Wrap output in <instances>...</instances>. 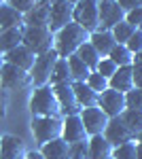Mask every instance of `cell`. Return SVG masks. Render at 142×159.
I'll use <instances>...</instances> for the list:
<instances>
[{
  "instance_id": "23",
  "label": "cell",
  "mask_w": 142,
  "mask_h": 159,
  "mask_svg": "<svg viewBox=\"0 0 142 159\" xmlns=\"http://www.w3.org/2000/svg\"><path fill=\"white\" fill-rule=\"evenodd\" d=\"M72 89H74V96H76V102L81 108H91V106H98V100H100V93H95L87 83H72Z\"/></svg>"
},
{
  "instance_id": "32",
  "label": "cell",
  "mask_w": 142,
  "mask_h": 159,
  "mask_svg": "<svg viewBox=\"0 0 142 159\" xmlns=\"http://www.w3.org/2000/svg\"><path fill=\"white\" fill-rule=\"evenodd\" d=\"M85 83L91 87L95 93H102V91H106V89H108V79H106V76H102L98 70H94V72L89 74V79H87Z\"/></svg>"
},
{
  "instance_id": "37",
  "label": "cell",
  "mask_w": 142,
  "mask_h": 159,
  "mask_svg": "<svg viewBox=\"0 0 142 159\" xmlns=\"http://www.w3.org/2000/svg\"><path fill=\"white\" fill-rule=\"evenodd\" d=\"M125 21L131 24L134 28H140L142 30V7L134 9V11H130V13H125Z\"/></svg>"
},
{
  "instance_id": "43",
  "label": "cell",
  "mask_w": 142,
  "mask_h": 159,
  "mask_svg": "<svg viewBox=\"0 0 142 159\" xmlns=\"http://www.w3.org/2000/svg\"><path fill=\"white\" fill-rule=\"evenodd\" d=\"M136 159H142V142H138L136 147Z\"/></svg>"
},
{
  "instance_id": "24",
  "label": "cell",
  "mask_w": 142,
  "mask_h": 159,
  "mask_svg": "<svg viewBox=\"0 0 142 159\" xmlns=\"http://www.w3.org/2000/svg\"><path fill=\"white\" fill-rule=\"evenodd\" d=\"M17 25H24V15L13 9L11 4L4 0L0 4V30H7V28H17Z\"/></svg>"
},
{
  "instance_id": "15",
  "label": "cell",
  "mask_w": 142,
  "mask_h": 159,
  "mask_svg": "<svg viewBox=\"0 0 142 159\" xmlns=\"http://www.w3.org/2000/svg\"><path fill=\"white\" fill-rule=\"evenodd\" d=\"M28 151H25V142L17 136H2L0 142V159H25Z\"/></svg>"
},
{
  "instance_id": "38",
  "label": "cell",
  "mask_w": 142,
  "mask_h": 159,
  "mask_svg": "<svg viewBox=\"0 0 142 159\" xmlns=\"http://www.w3.org/2000/svg\"><path fill=\"white\" fill-rule=\"evenodd\" d=\"M70 159H87V142L70 144Z\"/></svg>"
},
{
  "instance_id": "6",
  "label": "cell",
  "mask_w": 142,
  "mask_h": 159,
  "mask_svg": "<svg viewBox=\"0 0 142 159\" xmlns=\"http://www.w3.org/2000/svg\"><path fill=\"white\" fill-rule=\"evenodd\" d=\"M57 60H59V55H57V51H55V49L36 55L34 66H32V70H30V74H32V85H34V87L49 85L51 74H53V68H55Z\"/></svg>"
},
{
  "instance_id": "44",
  "label": "cell",
  "mask_w": 142,
  "mask_h": 159,
  "mask_svg": "<svg viewBox=\"0 0 142 159\" xmlns=\"http://www.w3.org/2000/svg\"><path fill=\"white\" fill-rule=\"evenodd\" d=\"M134 61H142V51H140V53H136V55H134Z\"/></svg>"
},
{
  "instance_id": "29",
  "label": "cell",
  "mask_w": 142,
  "mask_h": 159,
  "mask_svg": "<svg viewBox=\"0 0 142 159\" xmlns=\"http://www.w3.org/2000/svg\"><path fill=\"white\" fill-rule=\"evenodd\" d=\"M108 57L115 61L119 68H121V66H131V64H134V53H131L125 45H117L115 49L110 51V55H108Z\"/></svg>"
},
{
  "instance_id": "22",
  "label": "cell",
  "mask_w": 142,
  "mask_h": 159,
  "mask_svg": "<svg viewBox=\"0 0 142 159\" xmlns=\"http://www.w3.org/2000/svg\"><path fill=\"white\" fill-rule=\"evenodd\" d=\"M40 153L45 159H70V144L64 138H55L51 142L40 144Z\"/></svg>"
},
{
  "instance_id": "12",
  "label": "cell",
  "mask_w": 142,
  "mask_h": 159,
  "mask_svg": "<svg viewBox=\"0 0 142 159\" xmlns=\"http://www.w3.org/2000/svg\"><path fill=\"white\" fill-rule=\"evenodd\" d=\"M102 136L106 138L112 147H119V144H125V142L136 140V136L130 132V127L123 123L121 117H112V119H108V125H106V129H104V134H102Z\"/></svg>"
},
{
  "instance_id": "8",
  "label": "cell",
  "mask_w": 142,
  "mask_h": 159,
  "mask_svg": "<svg viewBox=\"0 0 142 159\" xmlns=\"http://www.w3.org/2000/svg\"><path fill=\"white\" fill-rule=\"evenodd\" d=\"M74 21V4L68 0H53L51 2V15H49V30L55 34L64 25Z\"/></svg>"
},
{
  "instance_id": "17",
  "label": "cell",
  "mask_w": 142,
  "mask_h": 159,
  "mask_svg": "<svg viewBox=\"0 0 142 159\" xmlns=\"http://www.w3.org/2000/svg\"><path fill=\"white\" fill-rule=\"evenodd\" d=\"M112 151H115V147L102 134L89 136V140H87V159H110Z\"/></svg>"
},
{
  "instance_id": "28",
  "label": "cell",
  "mask_w": 142,
  "mask_h": 159,
  "mask_svg": "<svg viewBox=\"0 0 142 159\" xmlns=\"http://www.w3.org/2000/svg\"><path fill=\"white\" fill-rule=\"evenodd\" d=\"M76 55H79V57L89 66V70H95V68H98V64H100V60H102V55L95 51V47L91 45V43H85L83 47L76 51Z\"/></svg>"
},
{
  "instance_id": "47",
  "label": "cell",
  "mask_w": 142,
  "mask_h": 159,
  "mask_svg": "<svg viewBox=\"0 0 142 159\" xmlns=\"http://www.w3.org/2000/svg\"><path fill=\"white\" fill-rule=\"evenodd\" d=\"M68 2H72V4H76V2H81V0H68Z\"/></svg>"
},
{
  "instance_id": "41",
  "label": "cell",
  "mask_w": 142,
  "mask_h": 159,
  "mask_svg": "<svg viewBox=\"0 0 142 159\" xmlns=\"http://www.w3.org/2000/svg\"><path fill=\"white\" fill-rule=\"evenodd\" d=\"M7 104H9V98H7V91L0 87V119L7 115Z\"/></svg>"
},
{
  "instance_id": "18",
  "label": "cell",
  "mask_w": 142,
  "mask_h": 159,
  "mask_svg": "<svg viewBox=\"0 0 142 159\" xmlns=\"http://www.w3.org/2000/svg\"><path fill=\"white\" fill-rule=\"evenodd\" d=\"M34 60H36V55L28 49V47H24V45H19L17 49L4 53V61H7V64H13V66H17V68H21V70H28V72L32 70Z\"/></svg>"
},
{
  "instance_id": "7",
  "label": "cell",
  "mask_w": 142,
  "mask_h": 159,
  "mask_svg": "<svg viewBox=\"0 0 142 159\" xmlns=\"http://www.w3.org/2000/svg\"><path fill=\"white\" fill-rule=\"evenodd\" d=\"M30 85H32V74L28 70H21V68L4 61V66L0 70V87L4 91H21Z\"/></svg>"
},
{
  "instance_id": "13",
  "label": "cell",
  "mask_w": 142,
  "mask_h": 159,
  "mask_svg": "<svg viewBox=\"0 0 142 159\" xmlns=\"http://www.w3.org/2000/svg\"><path fill=\"white\" fill-rule=\"evenodd\" d=\"M53 91H55V98H57L59 106H62V115L68 117V115H79L81 112V106L76 102V96H74V89H72V83H62V85H51Z\"/></svg>"
},
{
  "instance_id": "20",
  "label": "cell",
  "mask_w": 142,
  "mask_h": 159,
  "mask_svg": "<svg viewBox=\"0 0 142 159\" xmlns=\"http://www.w3.org/2000/svg\"><path fill=\"white\" fill-rule=\"evenodd\" d=\"M89 43L95 47V51H98L102 57H108L110 51L117 47V40H115V36H112L110 30H98V32H91Z\"/></svg>"
},
{
  "instance_id": "9",
  "label": "cell",
  "mask_w": 142,
  "mask_h": 159,
  "mask_svg": "<svg viewBox=\"0 0 142 159\" xmlns=\"http://www.w3.org/2000/svg\"><path fill=\"white\" fill-rule=\"evenodd\" d=\"M79 117H81V121H83V125H85V132H87L89 136L104 134V129H106V125H108V119H110L100 106L81 108Z\"/></svg>"
},
{
  "instance_id": "16",
  "label": "cell",
  "mask_w": 142,
  "mask_h": 159,
  "mask_svg": "<svg viewBox=\"0 0 142 159\" xmlns=\"http://www.w3.org/2000/svg\"><path fill=\"white\" fill-rule=\"evenodd\" d=\"M49 15H51V2L49 0H38L34 4V9L24 15V25H47L49 28Z\"/></svg>"
},
{
  "instance_id": "10",
  "label": "cell",
  "mask_w": 142,
  "mask_h": 159,
  "mask_svg": "<svg viewBox=\"0 0 142 159\" xmlns=\"http://www.w3.org/2000/svg\"><path fill=\"white\" fill-rule=\"evenodd\" d=\"M121 21H125V11L117 0H100V30H112Z\"/></svg>"
},
{
  "instance_id": "11",
  "label": "cell",
  "mask_w": 142,
  "mask_h": 159,
  "mask_svg": "<svg viewBox=\"0 0 142 159\" xmlns=\"http://www.w3.org/2000/svg\"><path fill=\"white\" fill-rule=\"evenodd\" d=\"M98 106L104 110L110 119H112V117H121V115H123V110L127 108V106H125V93L115 91V89H110V87H108L106 91H102V93H100Z\"/></svg>"
},
{
  "instance_id": "14",
  "label": "cell",
  "mask_w": 142,
  "mask_h": 159,
  "mask_svg": "<svg viewBox=\"0 0 142 159\" xmlns=\"http://www.w3.org/2000/svg\"><path fill=\"white\" fill-rule=\"evenodd\" d=\"M62 138L68 142V144H76V142H87L89 140V134L85 132V125L81 121L79 115H68L64 117V132H62Z\"/></svg>"
},
{
  "instance_id": "31",
  "label": "cell",
  "mask_w": 142,
  "mask_h": 159,
  "mask_svg": "<svg viewBox=\"0 0 142 159\" xmlns=\"http://www.w3.org/2000/svg\"><path fill=\"white\" fill-rule=\"evenodd\" d=\"M136 147H138L136 140L125 142V144H119L112 151V159H136Z\"/></svg>"
},
{
  "instance_id": "5",
  "label": "cell",
  "mask_w": 142,
  "mask_h": 159,
  "mask_svg": "<svg viewBox=\"0 0 142 159\" xmlns=\"http://www.w3.org/2000/svg\"><path fill=\"white\" fill-rule=\"evenodd\" d=\"M74 21L91 34L100 30V0H81L74 4Z\"/></svg>"
},
{
  "instance_id": "45",
  "label": "cell",
  "mask_w": 142,
  "mask_h": 159,
  "mask_svg": "<svg viewBox=\"0 0 142 159\" xmlns=\"http://www.w3.org/2000/svg\"><path fill=\"white\" fill-rule=\"evenodd\" d=\"M2 66H4V55L0 53V70H2Z\"/></svg>"
},
{
  "instance_id": "39",
  "label": "cell",
  "mask_w": 142,
  "mask_h": 159,
  "mask_svg": "<svg viewBox=\"0 0 142 159\" xmlns=\"http://www.w3.org/2000/svg\"><path fill=\"white\" fill-rule=\"evenodd\" d=\"M131 74H134V87H142V61L131 64Z\"/></svg>"
},
{
  "instance_id": "30",
  "label": "cell",
  "mask_w": 142,
  "mask_h": 159,
  "mask_svg": "<svg viewBox=\"0 0 142 159\" xmlns=\"http://www.w3.org/2000/svg\"><path fill=\"white\" fill-rule=\"evenodd\" d=\"M138 28H134L131 24H127V21H121V24H117L110 32H112V36H115V40H117V45H125L127 40H130V36L136 32Z\"/></svg>"
},
{
  "instance_id": "2",
  "label": "cell",
  "mask_w": 142,
  "mask_h": 159,
  "mask_svg": "<svg viewBox=\"0 0 142 159\" xmlns=\"http://www.w3.org/2000/svg\"><path fill=\"white\" fill-rule=\"evenodd\" d=\"M30 112H32V117H59V119L64 117L51 85L34 87L32 98H30Z\"/></svg>"
},
{
  "instance_id": "35",
  "label": "cell",
  "mask_w": 142,
  "mask_h": 159,
  "mask_svg": "<svg viewBox=\"0 0 142 159\" xmlns=\"http://www.w3.org/2000/svg\"><path fill=\"white\" fill-rule=\"evenodd\" d=\"M125 47H127V49H130L134 55L142 51V30H140V28H138V30H136V32L130 36V40L125 43Z\"/></svg>"
},
{
  "instance_id": "21",
  "label": "cell",
  "mask_w": 142,
  "mask_h": 159,
  "mask_svg": "<svg viewBox=\"0 0 142 159\" xmlns=\"http://www.w3.org/2000/svg\"><path fill=\"white\" fill-rule=\"evenodd\" d=\"M108 87L121 91V93H127L130 89H134V74H131V66H121L117 68V72L108 79Z\"/></svg>"
},
{
  "instance_id": "50",
  "label": "cell",
  "mask_w": 142,
  "mask_h": 159,
  "mask_svg": "<svg viewBox=\"0 0 142 159\" xmlns=\"http://www.w3.org/2000/svg\"><path fill=\"white\" fill-rule=\"evenodd\" d=\"M49 2H53V0H49Z\"/></svg>"
},
{
  "instance_id": "1",
  "label": "cell",
  "mask_w": 142,
  "mask_h": 159,
  "mask_svg": "<svg viewBox=\"0 0 142 159\" xmlns=\"http://www.w3.org/2000/svg\"><path fill=\"white\" fill-rule=\"evenodd\" d=\"M89 36H91V34L85 30L83 25L72 21V24L64 25L59 32H55V45H53V49L57 51L59 57L74 55L85 43H89Z\"/></svg>"
},
{
  "instance_id": "40",
  "label": "cell",
  "mask_w": 142,
  "mask_h": 159,
  "mask_svg": "<svg viewBox=\"0 0 142 159\" xmlns=\"http://www.w3.org/2000/svg\"><path fill=\"white\" fill-rule=\"evenodd\" d=\"M117 2H119V7H121L125 13H130V11H134V9L142 7V0H117Z\"/></svg>"
},
{
  "instance_id": "36",
  "label": "cell",
  "mask_w": 142,
  "mask_h": 159,
  "mask_svg": "<svg viewBox=\"0 0 142 159\" xmlns=\"http://www.w3.org/2000/svg\"><path fill=\"white\" fill-rule=\"evenodd\" d=\"M7 2L11 4L13 9H17L21 15H25L30 9H34V4L38 2V0H7Z\"/></svg>"
},
{
  "instance_id": "49",
  "label": "cell",
  "mask_w": 142,
  "mask_h": 159,
  "mask_svg": "<svg viewBox=\"0 0 142 159\" xmlns=\"http://www.w3.org/2000/svg\"><path fill=\"white\" fill-rule=\"evenodd\" d=\"M2 2H4V0H0V4H2Z\"/></svg>"
},
{
  "instance_id": "48",
  "label": "cell",
  "mask_w": 142,
  "mask_h": 159,
  "mask_svg": "<svg viewBox=\"0 0 142 159\" xmlns=\"http://www.w3.org/2000/svg\"><path fill=\"white\" fill-rule=\"evenodd\" d=\"M0 142H2V136H0Z\"/></svg>"
},
{
  "instance_id": "3",
  "label": "cell",
  "mask_w": 142,
  "mask_h": 159,
  "mask_svg": "<svg viewBox=\"0 0 142 159\" xmlns=\"http://www.w3.org/2000/svg\"><path fill=\"white\" fill-rule=\"evenodd\" d=\"M55 45V34L49 30L47 25H25L24 30V47L32 51L34 55H40V53H47V51L53 49Z\"/></svg>"
},
{
  "instance_id": "46",
  "label": "cell",
  "mask_w": 142,
  "mask_h": 159,
  "mask_svg": "<svg viewBox=\"0 0 142 159\" xmlns=\"http://www.w3.org/2000/svg\"><path fill=\"white\" fill-rule=\"evenodd\" d=\"M136 142H142V132H140L138 136H136Z\"/></svg>"
},
{
  "instance_id": "42",
  "label": "cell",
  "mask_w": 142,
  "mask_h": 159,
  "mask_svg": "<svg viewBox=\"0 0 142 159\" xmlns=\"http://www.w3.org/2000/svg\"><path fill=\"white\" fill-rule=\"evenodd\" d=\"M25 159H45V157H43L40 151H30V153L25 155Z\"/></svg>"
},
{
  "instance_id": "19",
  "label": "cell",
  "mask_w": 142,
  "mask_h": 159,
  "mask_svg": "<svg viewBox=\"0 0 142 159\" xmlns=\"http://www.w3.org/2000/svg\"><path fill=\"white\" fill-rule=\"evenodd\" d=\"M24 30H25V25L0 30V53L2 55L13 49H17L19 45H24Z\"/></svg>"
},
{
  "instance_id": "25",
  "label": "cell",
  "mask_w": 142,
  "mask_h": 159,
  "mask_svg": "<svg viewBox=\"0 0 142 159\" xmlns=\"http://www.w3.org/2000/svg\"><path fill=\"white\" fill-rule=\"evenodd\" d=\"M68 60V66H70V76H72V83H76V81H81V83H85L87 79H89V74L94 72V70H89V66L85 64L76 53L74 55H68L66 57Z\"/></svg>"
},
{
  "instance_id": "51",
  "label": "cell",
  "mask_w": 142,
  "mask_h": 159,
  "mask_svg": "<svg viewBox=\"0 0 142 159\" xmlns=\"http://www.w3.org/2000/svg\"><path fill=\"white\" fill-rule=\"evenodd\" d=\"M110 159H112V157H110Z\"/></svg>"
},
{
  "instance_id": "26",
  "label": "cell",
  "mask_w": 142,
  "mask_h": 159,
  "mask_svg": "<svg viewBox=\"0 0 142 159\" xmlns=\"http://www.w3.org/2000/svg\"><path fill=\"white\" fill-rule=\"evenodd\" d=\"M62 83H72L70 66H68L66 57H59L57 60L55 68H53V74H51V81H49V85H62Z\"/></svg>"
},
{
  "instance_id": "4",
  "label": "cell",
  "mask_w": 142,
  "mask_h": 159,
  "mask_svg": "<svg viewBox=\"0 0 142 159\" xmlns=\"http://www.w3.org/2000/svg\"><path fill=\"white\" fill-rule=\"evenodd\" d=\"M62 132H64V119H59V117H32V134H34V140L38 144L62 138Z\"/></svg>"
},
{
  "instance_id": "33",
  "label": "cell",
  "mask_w": 142,
  "mask_h": 159,
  "mask_svg": "<svg viewBox=\"0 0 142 159\" xmlns=\"http://www.w3.org/2000/svg\"><path fill=\"white\" fill-rule=\"evenodd\" d=\"M125 106L142 110V87H134V89H130L125 93Z\"/></svg>"
},
{
  "instance_id": "34",
  "label": "cell",
  "mask_w": 142,
  "mask_h": 159,
  "mask_svg": "<svg viewBox=\"0 0 142 159\" xmlns=\"http://www.w3.org/2000/svg\"><path fill=\"white\" fill-rule=\"evenodd\" d=\"M117 68H119V66H117V64H115L112 60H110V57H102L95 70H98V72L102 74V76H106V79H110L112 74L117 72Z\"/></svg>"
},
{
  "instance_id": "27",
  "label": "cell",
  "mask_w": 142,
  "mask_h": 159,
  "mask_svg": "<svg viewBox=\"0 0 142 159\" xmlns=\"http://www.w3.org/2000/svg\"><path fill=\"white\" fill-rule=\"evenodd\" d=\"M123 123L130 127V132L134 136H138L142 132V110L140 108H125L121 115Z\"/></svg>"
}]
</instances>
